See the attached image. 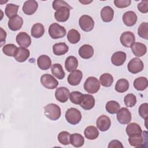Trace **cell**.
<instances>
[{
	"mask_svg": "<svg viewBox=\"0 0 148 148\" xmlns=\"http://www.w3.org/2000/svg\"><path fill=\"white\" fill-rule=\"evenodd\" d=\"M44 113L46 117L51 120H58L61 116V109L55 103H49L44 107Z\"/></svg>",
	"mask_w": 148,
	"mask_h": 148,
	"instance_id": "cell-1",
	"label": "cell"
},
{
	"mask_svg": "<svg viewBox=\"0 0 148 148\" xmlns=\"http://www.w3.org/2000/svg\"><path fill=\"white\" fill-rule=\"evenodd\" d=\"M65 119L69 124L76 125L78 124L82 119L81 112L76 108H71L68 109L65 113Z\"/></svg>",
	"mask_w": 148,
	"mask_h": 148,
	"instance_id": "cell-2",
	"label": "cell"
},
{
	"mask_svg": "<svg viewBox=\"0 0 148 148\" xmlns=\"http://www.w3.org/2000/svg\"><path fill=\"white\" fill-rule=\"evenodd\" d=\"M84 88L88 93L95 94L100 88V83L95 77L90 76L84 83Z\"/></svg>",
	"mask_w": 148,
	"mask_h": 148,
	"instance_id": "cell-3",
	"label": "cell"
},
{
	"mask_svg": "<svg viewBox=\"0 0 148 148\" xmlns=\"http://www.w3.org/2000/svg\"><path fill=\"white\" fill-rule=\"evenodd\" d=\"M65 28L59 25L58 23H54L51 24L49 28V34L50 37L54 39L63 38L66 35Z\"/></svg>",
	"mask_w": 148,
	"mask_h": 148,
	"instance_id": "cell-4",
	"label": "cell"
},
{
	"mask_svg": "<svg viewBox=\"0 0 148 148\" xmlns=\"http://www.w3.org/2000/svg\"><path fill=\"white\" fill-rule=\"evenodd\" d=\"M79 24L81 29L85 32L91 31L94 27V21L92 18L88 15L82 16L79 20Z\"/></svg>",
	"mask_w": 148,
	"mask_h": 148,
	"instance_id": "cell-5",
	"label": "cell"
},
{
	"mask_svg": "<svg viewBox=\"0 0 148 148\" xmlns=\"http://www.w3.org/2000/svg\"><path fill=\"white\" fill-rule=\"evenodd\" d=\"M40 83L47 89L53 90L58 85V82L50 74H44L40 77Z\"/></svg>",
	"mask_w": 148,
	"mask_h": 148,
	"instance_id": "cell-6",
	"label": "cell"
},
{
	"mask_svg": "<svg viewBox=\"0 0 148 148\" xmlns=\"http://www.w3.org/2000/svg\"><path fill=\"white\" fill-rule=\"evenodd\" d=\"M143 68L144 65L142 61L137 57L132 58L127 65L128 71L134 74L141 72Z\"/></svg>",
	"mask_w": 148,
	"mask_h": 148,
	"instance_id": "cell-7",
	"label": "cell"
},
{
	"mask_svg": "<svg viewBox=\"0 0 148 148\" xmlns=\"http://www.w3.org/2000/svg\"><path fill=\"white\" fill-rule=\"evenodd\" d=\"M131 113L127 108H122L117 113V119L121 124H127L131 121Z\"/></svg>",
	"mask_w": 148,
	"mask_h": 148,
	"instance_id": "cell-8",
	"label": "cell"
},
{
	"mask_svg": "<svg viewBox=\"0 0 148 148\" xmlns=\"http://www.w3.org/2000/svg\"><path fill=\"white\" fill-rule=\"evenodd\" d=\"M70 10V8L66 6L60 8L54 13L55 19L58 22L66 21L69 17Z\"/></svg>",
	"mask_w": 148,
	"mask_h": 148,
	"instance_id": "cell-9",
	"label": "cell"
},
{
	"mask_svg": "<svg viewBox=\"0 0 148 148\" xmlns=\"http://www.w3.org/2000/svg\"><path fill=\"white\" fill-rule=\"evenodd\" d=\"M120 40L123 46L130 47L135 43V37L132 32L125 31L121 35Z\"/></svg>",
	"mask_w": 148,
	"mask_h": 148,
	"instance_id": "cell-10",
	"label": "cell"
},
{
	"mask_svg": "<svg viewBox=\"0 0 148 148\" xmlns=\"http://www.w3.org/2000/svg\"><path fill=\"white\" fill-rule=\"evenodd\" d=\"M96 125L97 128L102 132L109 130L111 125V120L110 118L106 115L100 116L97 120Z\"/></svg>",
	"mask_w": 148,
	"mask_h": 148,
	"instance_id": "cell-11",
	"label": "cell"
},
{
	"mask_svg": "<svg viewBox=\"0 0 148 148\" xmlns=\"http://www.w3.org/2000/svg\"><path fill=\"white\" fill-rule=\"evenodd\" d=\"M69 95V90L65 87L57 88L55 92V97L56 99L61 103L66 102L68 100Z\"/></svg>",
	"mask_w": 148,
	"mask_h": 148,
	"instance_id": "cell-12",
	"label": "cell"
},
{
	"mask_svg": "<svg viewBox=\"0 0 148 148\" xmlns=\"http://www.w3.org/2000/svg\"><path fill=\"white\" fill-rule=\"evenodd\" d=\"M18 45L24 48L28 47L31 44V39L29 35L24 32L18 33L16 38Z\"/></svg>",
	"mask_w": 148,
	"mask_h": 148,
	"instance_id": "cell-13",
	"label": "cell"
},
{
	"mask_svg": "<svg viewBox=\"0 0 148 148\" xmlns=\"http://www.w3.org/2000/svg\"><path fill=\"white\" fill-rule=\"evenodd\" d=\"M128 142L131 146L135 147H140L144 146V144H146L147 136L142 134L130 136L128 138Z\"/></svg>",
	"mask_w": 148,
	"mask_h": 148,
	"instance_id": "cell-14",
	"label": "cell"
},
{
	"mask_svg": "<svg viewBox=\"0 0 148 148\" xmlns=\"http://www.w3.org/2000/svg\"><path fill=\"white\" fill-rule=\"evenodd\" d=\"M80 105L84 110L91 109L95 105L94 97L90 94H83Z\"/></svg>",
	"mask_w": 148,
	"mask_h": 148,
	"instance_id": "cell-15",
	"label": "cell"
},
{
	"mask_svg": "<svg viewBox=\"0 0 148 148\" xmlns=\"http://www.w3.org/2000/svg\"><path fill=\"white\" fill-rule=\"evenodd\" d=\"M38 7V2L35 0H29L24 2L23 6V11L27 15L33 14Z\"/></svg>",
	"mask_w": 148,
	"mask_h": 148,
	"instance_id": "cell-16",
	"label": "cell"
},
{
	"mask_svg": "<svg viewBox=\"0 0 148 148\" xmlns=\"http://www.w3.org/2000/svg\"><path fill=\"white\" fill-rule=\"evenodd\" d=\"M23 24V19L18 15H16L10 18L8 21V27L12 31L19 30Z\"/></svg>",
	"mask_w": 148,
	"mask_h": 148,
	"instance_id": "cell-17",
	"label": "cell"
},
{
	"mask_svg": "<svg viewBox=\"0 0 148 148\" xmlns=\"http://www.w3.org/2000/svg\"><path fill=\"white\" fill-rule=\"evenodd\" d=\"M82 77L83 73L81 71L75 70L68 75L67 80L70 85L77 86L80 83L82 79Z\"/></svg>",
	"mask_w": 148,
	"mask_h": 148,
	"instance_id": "cell-18",
	"label": "cell"
},
{
	"mask_svg": "<svg viewBox=\"0 0 148 148\" xmlns=\"http://www.w3.org/2000/svg\"><path fill=\"white\" fill-rule=\"evenodd\" d=\"M123 21L125 25L132 27L136 23L137 16L133 11H127L123 15Z\"/></svg>",
	"mask_w": 148,
	"mask_h": 148,
	"instance_id": "cell-19",
	"label": "cell"
},
{
	"mask_svg": "<svg viewBox=\"0 0 148 148\" xmlns=\"http://www.w3.org/2000/svg\"><path fill=\"white\" fill-rule=\"evenodd\" d=\"M29 54L30 53L28 49L20 47H17L14 53V57L17 62H23L28 59V58L29 57Z\"/></svg>",
	"mask_w": 148,
	"mask_h": 148,
	"instance_id": "cell-20",
	"label": "cell"
},
{
	"mask_svg": "<svg viewBox=\"0 0 148 148\" xmlns=\"http://www.w3.org/2000/svg\"><path fill=\"white\" fill-rule=\"evenodd\" d=\"M126 54L123 51H116L113 54L111 57L112 63L117 66L122 65L126 60Z\"/></svg>",
	"mask_w": 148,
	"mask_h": 148,
	"instance_id": "cell-21",
	"label": "cell"
},
{
	"mask_svg": "<svg viewBox=\"0 0 148 148\" xmlns=\"http://www.w3.org/2000/svg\"><path fill=\"white\" fill-rule=\"evenodd\" d=\"M94 49L90 45H82L79 50V54L83 59H89L94 55Z\"/></svg>",
	"mask_w": 148,
	"mask_h": 148,
	"instance_id": "cell-22",
	"label": "cell"
},
{
	"mask_svg": "<svg viewBox=\"0 0 148 148\" xmlns=\"http://www.w3.org/2000/svg\"><path fill=\"white\" fill-rule=\"evenodd\" d=\"M131 47L132 53L136 57H142L144 56L147 51L146 46L140 42H135Z\"/></svg>",
	"mask_w": 148,
	"mask_h": 148,
	"instance_id": "cell-23",
	"label": "cell"
},
{
	"mask_svg": "<svg viewBox=\"0 0 148 148\" xmlns=\"http://www.w3.org/2000/svg\"><path fill=\"white\" fill-rule=\"evenodd\" d=\"M142 132L141 127L136 123H130L127 126L126 133L129 137L141 135L142 134Z\"/></svg>",
	"mask_w": 148,
	"mask_h": 148,
	"instance_id": "cell-24",
	"label": "cell"
},
{
	"mask_svg": "<svg viewBox=\"0 0 148 148\" xmlns=\"http://www.w3.org/2000/svg\"><path fill=\"white\" fill-rule=\"evenodd\" d=\"M114 16V10L109 6L103 7L101 10V17L104 22H110Z\"/></svg>",
	"mask_w": 148,
	"mask_h": 148,
	"instance_id": "cell-25",
	"label": "cell"
},
{
	"mask_svg": "<svg viewBox=\"0 0 148 148\" xmlns=\"http://www.w3.org/2000/svg\"><path fill=\"white\" fill-rule=\"evenodd\" d=\"M37 65L40 69L47 70L51 66V61L48 56L42 55L37 59Z\"/></svg>",
	"mask_w": 148,
	"mask_h": 148,
	"instance_id": "cell-26",
	"label": "cell"
},
{
	"mask_svg": "<svg viewBox=\"0 0 148 148\" xmlns=\"http://www.w3.org/2000/svg\"><path fill=\"white\" fill-rule=\"evenodd\" d=\"M69 50L68 45L64 42L57 43L53 46V51L56 56H62L66 54Z\"/></svg>",
	"mask_w": 148,
	"mask_h": 148,
	"instance_id": "cell-27",
	"label": "cell"
},
{
	"mask_svg": "<svg viewBox=\"0 0 148 148\" xmlns=\"http://www.w3.org/2000/svg\"><path fill=\"white\" fill-rule=\"evenodd\" d=\"M78 66V61L74 56L68 57L65 61V67L68 72H72L76 69Z\"/></svg>",
	"mask_w": 148,
	"mask_h": 148,
	"instance_id": "cell-28",
	"label": "cell"
},
{
	"mask_svg": "<svg viewBox=\"0 0 148 148\" xmlns=\"http://www.w3.org/2000/svg\"><path fill=\"white\" fill-rule=\"evenodd\" d=\"M45 33V27L41 23L34 24L31 29V36L35 38L42 37Z\"/></svg>",
	"mask_w": 148,
	"mask_h": 148,
	"instance_id": "cell-29",
	"label": "cell"
},
{
	"mask_svg": "<svg viewBox=\"0 0 148 148\" xmlns=\"http://www.w3.org/2000/svg\"><path fill=\"white\" fill-rule=\"evenodd\" d=\"M84 134L87 139L89 140H94L98 137L99 133L95 126L90 125L85 128Z\"/></svg>",
	"mask_w": 148,
	"mask_h": 148,
	"instance_id": "cell-30",
	"label": "cell"
},
{
	"mask_svg": "<svg viewBox=\"0 0 148 148\" xmlns=\"http://www.w3.org/2000/svg\"><path fill=\"white\" fill-rule=\"evenodd\" d=\"M51 73L58 79H63L65 77V72L62 65L60 64H54L51 67Z\"/></svg>",
	"mask_w": 148,
	"mask_h": 148,
	"instance_id": "cell-31",
	"label": "cell"
},
{
	"mask_svg": "<svg viewBox=\"0 0 148 148\" xmlns=\"http://www.w3.org/2000/svg\"><path fill=\"white\" fill-rule=\"evenodd\" d=\"M148 86L147 79L145 77H139L134 81V87L138 91L145 90Z\"/></svg>",
	"mask_w": 148,
	"mask_h": 148,
	"instance_id": "cell-32",
	"label": "cell"
},
{
	"mask_svg": "<svg viewBox=\"0 0 148 148\" xmlns=\"http://www.w3.org/2000/svg\"><path fill=\"white\" fill-rule=\"evenodd\" d=\"M84 143V137L80 134L75 133L71 135V144L76 147L82 146Z\"/></svg>",
	"mask_w": 148,
	"mask_h": 148,
	"instance_id": "cell-33",
	"label": "cell"
},
{
	"mask_svg": "<svg viewBox=\"0 0 148 148\" xmlns=\"http://www.w3.org/2000/svg\"><path fill=\"white\" fill-rule=\"evenodd\" d=\"M129 88V82L125 79L118 80L115 85V90L118 92L123 93L127 91Z\"/></svg>",
	"mask_w": 148,
	"mask_h": 148,
	"instance_id": "cell-34",
	"label": "cell"
},
{
	"mask_svg": "<svg viewBox=\"0 0 148 148\" xmlns=\"http://www.w3.org/2000/svg\"><path fill=\"white\" fill-rule=\"evenodd\" d=\"M99 82L102 86L109 87L112 86L113 82V77L110 73H105L100 76Z\"/></svg>",
	"mask_w": 148,
	"mask_h": 148,
	"instance_id": "cell-35",
	"label": "cell"
},
{
	"mask_svg": "<svg viewBox=\"0 0 148 148\" xmlns=\"http://www.w3.org/2000/svg\"><path fill=\"white\" fill-rule=\"evenodd\" d=\"M67 39L72 44H76L80 40V34L75 29H70L67 34Z\"/></svg>",
	"mask_w": 148,
	"mask_h": 148,
	"instance_id": "cell-36",
	"label": "cell"
},
{
	"mask_svg": "<svg viewBox=\"0 0 148 148\" xmlns=\"http://www.w3.org/2000/svg\"><path fill=\"white\" fill-rule=\"evenodd\" d=\"M18 8H19L18 5L13 4V3H8L6 5V6L5 10V13L8 18H10L13 16L17 15L16 14L18 12Z\"/></svg>",
	"mask_w": 148,
	"mask_h": 148,
	"instance_id": "cell-37",
	"label": "cell"
},
{
	"mask_svg": "<svg viewBox=\"0 0 148 148\" xmlns=\"http://www.w3.org/2000/svg\"><path fill=\"white\" fill-rule=\"evenodd\" d=\"M105 108L110 114H116L120 109V105L117 101H109L106 103Z\"/></svg>",
	"mask_w": 148,
	"mask_h": 148,
	"instance_id": "cell-38",
	"label": "cell"
},
{
	"mask_svg": "<svg viewBox=\"0 0 148 148\" xmlns=\"http://www.w3.org/2000/svg\"><path fill=\"white\" fill-rule=\"evenodd\" d=\"M58 142L63 145H68L71 143V134L67 131H62L58 135Z\"/></svg>",
	"mask_w": 148,
	"mask_h": 148,
	"instance_id": "cell-39",
	"label": "cell"
},
{
	"mask_svg": "<svg viewBox=\"0 0 148 148\" xmlns=\"http://www.w3.org/2000/svg\"><path fill=\"white\" fill-rule=\"evenodd\" d=\"M138 35L145 39H148V23L143 22L138 28Z\"/></svg>",
	"mask_w": 148,
	"mask_h": 148,
	"instance_id": "cell-40",
	"label": "cell"
},
{
	"mask_svg": "<svg viewBox=\"0 0 148 148\" xmlns=\"http://www.w3.org/2000/svg\"><path fill=\"white\" fill-rule=\"evenodd\" d=\"M17 49V47L16 45L12 43H9L3 46V47H2V51L7 56L14 57V53Z\"/></svg>",
	"mask_w": 148,
	"mask_h": 148,
	"instance_id": "cell-41",
	"label": "cell"
},
{
	"mask_svg": "<svg viewBox=\"0 0 148 148\" xmlns=\"http://www.w3.org/2000/svg\"><path fill=\"white\" fill-rule=\"evenodd\" d=\"M124 102L126 106L132 108L134 106L136 103V96L131 93L128 94L125 96L124 98Z\"/></svg>",
	"mask_w": 148,
	"mask_h": 148,
	"instance_id": "cell-42",
	"label": "cell"
},
{
	"mask_svg": "<svg viewBox=\"0 0 148 148\" xmlns=\"http://www.w3.org/2000/svg\"><path fill=\"white\" fill-rule=\"evenodd\" d=\"M83 95V94L79 91H72L70 93L69 99L73 103L76 105H80L81 100L82 99Z\"/></svg>",
	"mask_w": 148,
	"mask_h": 148,
	"instance_id": "cell-43",
	"label": "cell"
},
{
	"mask_svg": "<svg viewBox=\"0 0 148 148\" xmlns=\"http://www.w3.org/2000/svg\"><path fill=\"white\" fill-rule=\"evenodd\" d=\"M139 116L146 120L148 118V104L147 103H143L141 104L139 108Z\"/></svg>",
	"mask_w": 148,
	"mask_h": 148,
	"instance_id": "cell-44",
	"label": "cell"
},
{
	"mask_svg": "<svg viewBox=\"0 0 148 148\" xmlns=\"http://www.w3.org/2000/svg\"><path fill=\"white\" fill-rule=\"evenodd\" d=\"M52 6H53V8L55 10H57L60 8L62 7V6L68 7V8H70L71 9H72V8L71 6H70L66 2H65L62 0H55V1H54L53 2V3H52Z\"/></svg>",
	"mask_w": 148,
	"mask_h": 148,
	"instance_id": "cell-45",
	"label": "cell"
},
{
	"mask_svg": "<svg viewBox=\"0 0 148 148\" xmlns=\"http://www.w3.org/2000/svg\"><path fill=\"white\" fill-rule=\"evenodd\" d=\"M131 3V0H114L115 6L119 8H124L129 6Z\"/></svg>",
	"mask_w": 148,
	"mask_h": 148,
	"instance_id": "cell-46",
	"label": "cell"
},
{
	"mask_svg": "<svg viewBox=\"0 0 148 148\" xmlns=\"http://www.w3.org/2000/svg\"><path fill=\"white\" fill-rule=\"evenodd\" d=\"M138 9L142 13H146L148 12V1H141L137 6Z\"/></svg>",
	"mask_w": 148,
	"mask_h": 148,
	"instance_id": "cell-47",
	"label": "cell"
},
{
	"mask_svg": "<svg viewBox=\"0 0 148 148\" xmlns=\"http://www.w3.org/2000/svg\"><path fill=\"white\" fill-rule=\"evenodd\" d=\"M109 148H123L121 142L118 140H113L110 141L108 146Z\"/></svg>",
	"mask_w": 148,
	"mask_h": 148,
	"instance_id": "cell-48",
	"label": "cell"
},
{
	"mask_svg": "<svg viewBox=\"0 0 148 148\" xmlns=\"http://www.w3.org/2000/svg\"><path fill=\"white\" fill-rule=\"evenodd\" d=\"M1 29V46H2L3 44L5 43V39L6 37V32L2 29V28H0Z\"/></svg>",
	"mask_w": 148,
	"mask_h": 148,
	"instance_id": "cell-49",
	"label": "cell"
}]
</instances>
